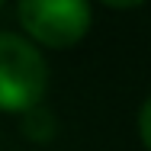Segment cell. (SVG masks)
<instances>
[{
    "mask_svg": "<svg viewBox=\"0 0 151 151\" xmlns=\"http://www.w3.org/2000/svg\"><path fill=\"white\" fill-rule=\"evenodd\" d=\"M45 87L48 68L39 48L13 32H0V109L26 116L42 103Z\"/></svg>",
    "mask_w": 151,
    "mask_h": 151,
    "instance_id": "cell-1",
    "label": "cell"
},
{
    "mask_svg": "<svg viewBox=\"0 0 151 151\" xmlns=\"http://www.w3.org/2000/svg\"><path fill=\"white\" fill-rule=\"evenodd\" d=\"M19 23L48 48H71L90 29L87 0H19Z\"/></svg>",
    "mask_w": 151,
    "mask_h": 151,
    "instance_id": "cell-2",
    "label": "cell"
},
{
    "mask_svg": "<svg viewBox=\"0 0 151 151\" xmlns=\"http://www.w3.org/2000/svg\"><path fill=\"white\" fill-rule=\"evenodd\" d=\"M23 132L29 135L32 142H48V138L55 135V119H52V113L42 109V106L29 109V113L23 116Z\"/></svg>",
    "mask_w": 151,
    "mask_h": 151,
    "instance_id": "cell-3",
    "label": "cell"
},
{
    "mask_svg": "<svg viewBox=\"0 0 151 151\" xmlns=\"http://www.w3.org/2000/svg\"><path fill=\"white\" fill-rule=\"evenodd\" d=\"M138 135H142L145 148L151 151V96L145 100V106H142V113H138Z\"/></svg>",
    "mask_w": 151,
    "mask_h": 151,
    "instance_id": "cell-4",
    "label": "cell"
},
{
    "mask_svg": "<svg viewBox=\"0 0 151 151\" xmlns=\"http://www.w3.org/2000/svg\"><path fill=\"white\" fill-rule=\"evenodd\" d=\"M106 6H116V10H125V6H138V3H145V0H103Z\"/></svg>",
    "mask_w": 151,
    "mask_h": 151,
    "instance_id": "cell-5",
    "label": "cell"
},
{
    "mask_svg": "<svg viewBox=\"0 0 151 151\" xmlns=\"http://www.w3.org/2000/svg\"><path fill=\"white\" fill-rule=\"evenodd\" d=\"M0 6H3V0H0Z\"/></svg>",
    "mask_w": 151,
    "mask_h": 151,
    "instance_id": "cell-6",
    "label": "cell"
}]
</instances>
